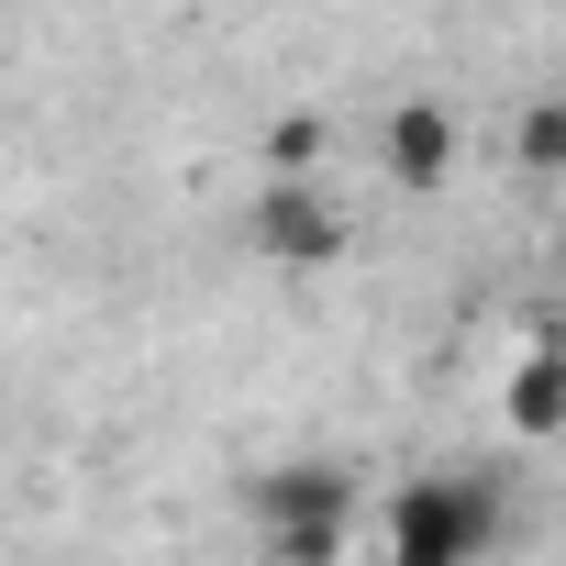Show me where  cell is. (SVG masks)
I'll use <instances>...</instances> for the list:
<instances>
[{
  "mask_svg": "<svg viewBox=\"0 0 566 566\" xmlns=\"http://www.w3.org/2000/svg\"><path fill=\"white\" fill-rule=\"evenodd\" d=\"M244 522H255V555H266V566H345L356 478L323 467V455H290V467L244 478Z\"/></svg>",
  "mask_w": 566,
  "mask_h": 566,
  "instance_id": "6da1fadb",
  "label": "cell"
},
{
  "mask_svg": "<svg viewBox=\"0 0 566 566\" xmlns=\"http://www.w3.org/2000/svg\"><path fill=\"white\" fill-rule=\"evenodd\" d=\"M489 544H500V489L489 478L433 467V478L389 489V566H478Z\"/></svg>",
  "mask_w": 566,
  "mask_h": 566,
  "instance_id": "7a4b0ae2",
  "label": "cell"
},
{
  "mask_svg": "<svg viewBox=\"0 0 566 566\" xmlns=\"http://www.w3.org/2000/svg\"><path fill=\"white\" fill-rule=\"evenodd\" d=\"M244 244H255L266 266H334V255L356 244V222H345V200H334L323 178H266V189L244 200Z\"/></svg>",
  "mask_w": 566,
  "mask_h": 566,
  "instance_id": "3957f363",
  "label": "cell"
},
{
  "mask_svg": "<svg viewBox=\"0 0 566 566\" xmlns=\"http://www.w3.org/2000/svg\"><path fill=\"white\" fill-rule=\"evenodd\" d=\"M455 156H467V134H455V112L444 101H400L389 123H378V167H389V189H444L455 178Z\"/></svg>",
  "mask_w": 566,
  "mask_h": 566,
  "instance_id": "277c9868",
  "label": "cell"
},
{
  "mask_svg": "<svg viewBox=\"0 0 566 566\" xmlns=\"http://www.w3.org/2000/svg\"><path fill=\"white\" fill-rule=\"evenodd\" d=\"M500 422H511L522 444H555V433H566V345H522V356L500 367Z\"/></svg>",
  "mask_w": 566,
  "mask_h": 566,
  "instance_id": "5b68a950",
  "label": "cell"
},
{
  "mask_svg": "<svg viewBox=\"0 0 566 566\" xmlns=\"http://www.w3.org/2000/svg\"><path fill=\"white\" fill-rule=\"evenodd\" d=\"M255 156H266V178H323V156H334V123H323V112H277Z\"/></svg>",
  "mask_w": 566,
  "mask_h": 566,
  "instance_id": "8992f818",
  "label": "cell"
},
{
  "mask_svg": "<svg viewBox=\"0 0 566 566\" xmlns=\"http://www.w3.org/2000/svg\"><path fill=\"white\" fill-rule=\"evenodd\" d=\"M511 156H522L533 178H566V101H533L522 134H511Z\"/></svg>",
  "mask_w": 566,
  "mask_h": 566,
  "instance_id": "52a82bcc",
  "label": "cell"
}]
</instances>
